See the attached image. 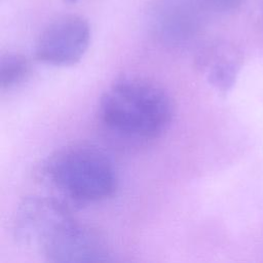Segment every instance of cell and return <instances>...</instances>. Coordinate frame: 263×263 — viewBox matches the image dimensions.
Here are the masks:
<instances>
[{
	"label": "cell",
	"instance_id": "6",
	"mask_svg": "<svg viewBox=\"0 0 263 263\" xmlns=\"http://www.w3.org/2000/svg\"><path fill=\"white\" fill-rule=\"evenodd\" d=\"M241 64L240 50L233 43L224 40L204 44L195 57L197 70L221 92L228 91L235 83Z\"/></svg>",
	"mask_w": 263,
	"mask_h": 263
},
{
	"label": "cell",
	"instance_id": "1",
	"mask_svg": "<svg viewBox=\"0 0 263 263\" xmlns=\"http://www.w3.org/2000/svg\"><path fill=\"white\" fill-rule=\"evenodd\" d=\"M174 107L167 92L143 78H123L102 96L99 118L117 137L149 141L160 137L170 126Z\"/></svg>",
	"mask_w": 263,
	"mask_h": 263
},
{
	"label": "cell",
	"instance_id": "8",
	"mask_svg": "<svg viewBox=\"0 0 263 263\" xmlns=\"http://www.w3.org/2000/svg\"><path fill=\"white\" fill-rule=\"evenodd\" d=\"M29 72L28 60L15 52H7L0 60V84L2 89L10 88L21 82Z\"/></svg>",
	"mask_w": 263,
	"mask_h": 263
},
{
	"label": "cell",
	"instance_id": "3",
	"mask_svg": "<svg viewBox=\"0 0 263 263\" xmlns=\"http://www.w3.org/2000/svg\"><path fill=\"white\" fill-rule=\"evenodd\" d=\"M73 219L61 200L31 195L17 205L12 221V234L18 245L40 250L62 226Z\"/></svg>",
	"mask_w": 263,
	"mask_h": 263
},
{
	"label": "cell",
	"instance_id": "7",
	"mask_svg": "<svg viewBox=\"0 0 263 263\" xmlns=\"http://www.w3.org/2000/svg\"><path fill=\"white\" fill-rule=\"evenodd\" d=\"M156 29L161 38L172 43L185 42L198 29V17L191 7L179 3H163L156 14Z\"/></svg>",
	"mask_w": 263,
	"mask_h": 263
},
{
	"label": "cell",
	"instance_id": "5",
	"mask_svg": "<svg viewBox=\"0 0 263 263\" xmlns=\"http://www.w3.org/2000/svg\"><path fill=\"white\" fill-rule=\"evenodd\" d=\"M40 251L51 262H98L110 258L104 237L75 219L62 226Z\"/></svg>",
	"mask_w": 263,
	"mask_h": 263
},
{
	"label": "cell",
	"instance_id": "2",
	"mask_svg": "<svg viewBox=\"0 0 263 263\" xmlns=\"http://www.w3.org/2000/svg\"><path fill=\"white\" fill-rule=\"evenodd\" d=\"M45 174L64 195L80 203L101 201L116 189L112 160L101 149L86 144L58 151L46 163Z\"/></svg>",
	"mask_w": 263,
	"mask_h": 263
},
{
	"label": "cell",
	"instance_id": "10",
	"mask_svg": "<svg viewBox=\"0 0 263 263\" xmlns=\"http://www.w3.org/2000/svg\"><path fill=\"white\" fill-rule=\"evenodd\" d=\"M259 17H260L261 24L263 26V2L260 4V7H259Z\"/></svg>",
	"mask_w": 263,
	"mask_h": 263
},
{
	"label": "cell",
	"instance_id": "9",
	"mask_svg": "<svg viewBox=\"0 0 263 263\" xmlns=\"http://www.w3.org/2000/svg\"><path fill=\"white\" fill-rule=\"evenodd\" d=\"M205 7L217 11H229L238 7L245 0H198Z\"/></svg>",
	"mask_w": 263,
	"mask_h": 263
},
{
	"label": "cell",
	"instance_id": "4",
	"mask_svg": "<svg viewBox=\"0 0 263 263\" xmlns=\"http://www.w3.org/2000/svg\"><path fill=\"white\" fill-rule=\"evenodd\" d=\"M90 41L87 21L79 15H65L49 24L35 46L38 61L53 66H70L81 60Z\"/></svg>",
	"mask_w": 263,
	"mask_h": 263
},
{
	"label": "cell",
	"instance_id": "11",
	"mask_svg": "<svg viewBox=\"0 0 263 263\" xmlns=\"http://www.w3.org/2000/svg\"><path fill=\"white\" fill-rule=\"evenodd\" d=\"M77 0H65V2H67V3H74V2H76Z\"/></svg>",
	"mask_w": 263,
	"mask_h": 263
}]
</instances>
